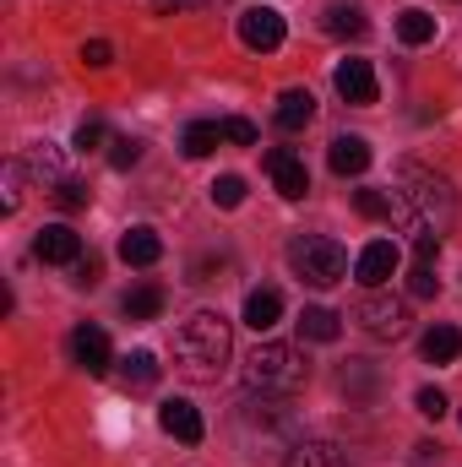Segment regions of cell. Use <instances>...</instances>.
Here are the masks:
<instances>
[{
  "mask_svg": "<svg viewBox=\"0 0 462 467\" xmlns=\"http://www.w3.org/2000/svg\"><path fill=\"white\" fill-rule=\"evenodd\" d=\"M267 174H272V185H278L283 202H299V196L310 191V169H305V158L289 152V147H272V152H267Z\"/></svg>",
  "mask_w": 462,
  "mask_h": 467,
  "instance_id": "obj_7",
  "label": "cell"
},
{
  "mask_svg": "<svg viewBox=\"0 0 462 467\" xmlns=\"http://www.w3.org/2000/svg\"><path fill=\"white\" fill-rule=\"evenodd\" d=\"M353 207H359L364 218H392V213H397V196H392V191H359Z\"/></svg>",
  "mask_w": 462,
  "mask_h": 467,
  "instance_id": "obj_26",
  "label": "cell"
},
{
  "mask_svg": "<svg viewBox=\"0 0 462 467\" xmlns=\"http://www.w3.org/2000/svg\"><path fill=\"white\" fill-rule=\"evenodd\" d=\"M60 163H66V158H60V147H55V141H38V147H33V158H27V169H33L38 180H55V185H60Z\"/></svg>",
  "mask_w": 462,
  "mask_h": 467,
  "instance_id": "obj_25",
  "label": "cell"
},
{
  "mask_svg": "<svg viewBox=\"0 0 462 467\" xmlns=\"http://www.w3.org/2000/svg\"><path fill=\"white\" fill-rule=\"evenodd\" d=\"M218 136H224V141H234V147H256V125H250V119H239V115L218 119Z\"/></svg>",
  "mask_w": 462,
  "mask_h": 467,
  "instance_id": "obj_29",
  "label": "cell"
},
{
  "mask_svg": "<svg viewBox=\"0 0 462 467\" xmlns=\"http://www.w3.org/2000/svg\"><path fill=\"white\" fill-rule=\"evenodd\" d=\"M338 332H343V321H338L327 305H305V310H299V337H310V343H338Z\"/></svg>",
  "mask_w": 462,
  "mask_h": 467,
  "instance_id": "obj_18",
  "label": "cell"
},
{
  "mask_svg": "<svg viewBox=\"0 0 462 467\" xmlns=\"http://www.w3.org/2000/svg\"><path fill=\"white\" fill-rule=\"evenodd\" d=\"M55 202H60L66 213H82V207L93 202V191H88L82 180H60V185H55Z\"/></svg>",
  "mask_w": 462,
  "mask_h": 467,
  "instance_id": "obj_27",
  "label": "cell"
},
{
  "mask_svg": "<svg viewBox=\"0 0 462 467\" xmlns=\"http://www.w3.org/2000/svg\"><path fill=\"white\" fill-rule=\"evenodd\" d=\"M272 115H278L283 130H305V125L316 119V99H310V88H289V93L278 99V109H272Z\"/></svg>",
  "mask_w": 462,
  "mask_h": 467,
  "instance_id": "obj_17",
  "label": "cell"
},
{
  "mask_svg": "<svg viewBox=\"0 0 462 467\" xmlns=\"http://www.w3.org/2000/svg\"><path fill=\"white\" fill-rule=\"evenodd\" d=\"M158 424H163V435H174V441H185V446H202V435H207L202 413H196L185 397H169V402L158 408Z\"/></svg>",
  "mask_w": 462,
  "mask_h": 467,
  "instance_id": "obj_11",
  "label": "cell"
},
{
  "mask_svg": "<svg viewBox=\"0 0 462 467\" xmlns=\"http://www.w3.org/2000/svg\"><path fill=\"white\" fill-rule=\"evenodd\" d=\"M397 261H403V255H397L392 239H370V244L359 250V261H353V277H359L364 288H381V283L397 272Z\"/></svg>",
  "mask_w": 462,
  "mask_h": 467,
  "instance_id": "obj_9",
  "label": "cell"
},
{
  "mask_svg": "<svg viewBox=\"0 0 462 467\" xmlns=\"http://www.w3.org/2000/svg\"><path fill=\"white\" fill-rule=\"evenodd\" d=\"M397 218L414 234H446L457 218V196L441 174H430L425 163H397Z\"/></svg>",
  "mask_w": 462,
  "mask_h": 467,
  "instance_id": "obj_1",
  "label": "cell"
},
{
  "mask_svg": "<svg viewBox=\"0 0 462 467\" xmlns=\"http://www.w3.org/2000/svg\"><path fill=\"white\" fill-rule=\"evenodd\" d=\"M332 88H338V99L343 104H375V71H370V60H338V71H332Z\"/></svg>",
  "mask_w": 462,
  "mask_h": 467,
  "instance_id": "obj_8",
  "label": "cell"
},
{
  "mask_svg": "<svg viewBox=\"0 0 462 467\" xmlns=\"http://www.w3.org/2000/svg\"><path fill=\"white\" fill-rule=\"evenodd\" d=\"M22 174H27V169L11 158V163H5V202H0L5 213H16V207H22Z\"/></svg>",
  "mask_w": 462,
  "mask_h": 467,
  "instance_id": "obj_34",
  "label": "cell"
},
{
  "mask_svg": "<svg viewBox=\"0 0 462 467\" xmlns=\"http://www.w3.org/2000/svg\"><path fill=\"white\" fill-rule=\"evenodd\" d=\"M283 467H348L343 446H332V441H316V435H299L294 446H289V457Z\"/></svg>",
  "mask_w": 462,
  "mask_h": 467,
  "instance_id": "obj_13",
  "label": "cell"
},
{
  "mask_svg": "<svg viewBox=\"0 0 462 467\" xmlns=\"http://www.w3.org/2000/svg\"><path fill=\"white\" fill-rule=\"evenodd\" d=\"M152 5H180V0H152Z\"/></svg>",
  "mask_w": 462,
  "mask_h": 467,
  "instance_id": "obj_37",
  "label": "cell"
},
{
  "mask_svg": "<svg viewBox=\"0 0 462 467\" xmlns=\"http://www.w3.org/2000/svg\"><path fill=\"white\" fill-rule=\"evenodd\" d=\"M120 380H125L131 391H147V386H158V358H152L147 348L125 353V358H120Z\"/></svg>",
  "mask_w": 462,
  "mask_h": 467,
  "instance_id": "obj_20",
  "label": "cell"
},
{
  "mask_svg": "<svg viewBox=\"0 0 462 467\" xmlns=\"http://www.w3.org/2000/svg\"><path fill=\"white\" fill-rule=\"evenodd\" d=\"M289 266H294V277L310 283V288H338L348 277V250L338 239H327V234H299V239L289 244Z\"/></svg>",
  "mask_w": 462,
  "mask_h": 467,
  "instance_id": "obj_4",
  "label": "cell"
},
{
  "mask_svg": "<svg viewBox=\"0 0 462 467\" xmlns=\"http://www.w3.org/2000/svg\"><path fill=\"white\" fill-rule=\"evenodd\" d=\"M163 316V288L158 283H142L125 294V321H158Z\"/></svg>",
  "mask_w": 462,
  "mask_h": 467,
  "instance_id": "obj_22",
  "label": "cell"
},
{
  "mask_svg": "<svg viewBox=\"0 0 462 467\" xmlns=\"http://www.w3.org/2000/svg\"><path fill=\"white\" fill-rule=\"evenodd\" d=\"M283 321V294L278 288H250L245 294V327L250 332H272Z\"/></svg>",
  "mask_w": 462,
  "mask_h": 467,
  "instance_id": "obj_14",
  "label": "cell"
},
{
  "mask_svg": "<svg viewBox=\"0 0 462 467\" xmlns=\"http://www.w3.org/2000/svg\"><path fill=\"white\" fill-rule=\"evenodd\" d=\"M229 353H234V332L218 310H196V316L174 332L180 375H191V380H218L224 364H229Z\"/></svg>",
  "mask_w": 462,
  "mask_h": 467,
  "instance_id": "obj_2",
  "label": "cell"
},
{
  "mask_svg": "<svg viewBox=\"0 0 462 467\" xmlns=\"http://www.w3.org/2000/svg\"><path fill=\"white\" fill-rule=\"evenodd\" d=\"M327 163H332V174H364L370 169V141L364 136H338L332 147H327Z\"/></svg>",
  "mask_w": 462,
  "mask_h": 467,
  "instance_id": "obj_15",
  "label": "cell"
},
{
  "mask_svg": "<svg viewBox=\"0 0 462 467\" xmlns=\"http://www.w3.org/2000/svg\"><path fill=\"white\" fill-rule=\"evenodd\" d=\"M408 294H414V299H436V294H441L436 266H419V261H414V272H408Z\"/></svg>",
  "mask_w": 462,
  "mask_h": 467,
  "instance_id": "obj_30",
  "label": "cell"
},
{
  "mask_svg": "<svg viewBox=\"0 0 462 467\" xmlns=\"http://www.w3.org/2000/svg\"><path fill=\"white\" fill-rule=\"evenodd\" d=\"M104 136H110V130H104V119H82V125H77V152H99V147H104Z\"/></svg>",
  "mask_w": 462,
  "mask_h": 467,
  "instance_id": "obj_33",
  "label": "cell"
},
{
  "mask_svg": "<svg viewBox=\"0 0 462 467\" xmlns=\"http://www.w3.org/2000/svg\"><path fill=\"white\" fill-rule=\"evenodd\" d=\"M305 380H310V358L289 343H261L245 358V386L256 397H294Z\"/></svg>",
  "mask_w": 462,
  "mask_h": 467,
  "instance_id": "obj_3",
  "label": "cell"
},
{
  "mask_svg": "<svg viewBox=\"0 0 462 467\" xmlns=\"http://www.w3.org/2000/svg\"><path fill=\"white\" fill-rule=\"evenodd\" d=\"M239 44L256 49V55H272V49L283 44V16H278L272 5H250V11L239 16Z\"/></svg>",
  "mask_w": 462,
  "mask_h": 467,
  "instance_id": "obj_6",
  "label": "cell"
},
{
  "mask_svg": "<svg viewBox=\"0 0 462 467\" xmlns=\"http://www.w3.org/2000/svg\"><path fill=\"white\" fill-rule=\"evenodd\" d=\"M397 38H403L408 49H419V44H436V16H430V11H419V5H408V11L397 16Z\"/></svg>",
  "mask_w": 462,
  "mask_h": 467,
  "instance_id": "obj_21",
  "label": "cell"
},
{
  "mask_svg": "<svg viewBox=\"0 0 462 467\" xmlns=\"http://www.w3.org/2000/svg\"><path fill=\"white\" fill-rule=\"evenodd\" d=\"M71 358H77L88 375H110L115 348H110V337H104L99 327H77V332H71Z\"/></svg>",
  "mask_w": 462,
  "mask_h": 467,
  "instance_id": "obj_12",
  "label": "cell"
},
{
  "mask_svg": "<svg viewBox=\"0 0 462 467\" xmlns=\"http://www.w3.org/2000/svg\"><path fill=\"white\" fill-rule=\"evenodd\" d=\"M327 33H338V38H364V33H370V16H364L359 5H332V11H327Z\"/></svg>",
  "mask_w": 462,
  "mask_h": 467,
  "instance_id": "obj_24",
  "label": "cell"
},
{
  "mask_svg": "<svg viewBox=\"0 0 462 467\" xmlns=\"http://www.w3.org/2000/svg\"><path fill=\"white\" fill-rule=\"evenodd\" d=\"M414 402H419V413H425V419H446V391H436V386H425V391H419Z\"/></svg>",
  "mask_w": 462,
  "mask_h": 467,
  "instance_id": "obj_35",
  "label": "cell"
},
{
  "mask_svg": "<svg viewBox=\"0 0 462 467\" xmlns=\"http://www.w3.org/2000/svg\"><path fill=\"white\" fill-rule=\"evenodd\" d=\"M245 202V180L239 174H218L213 180V207H239Z\"/></svg>",
  "mask_w": 462,
  "mask_h": 467,
  "instance_id": "obj_28",
  "label": "cell"
},
{
  "mask_svg": "<svg viewBox=\"0 0 462 467\" xmlns=\"http://www.w3.org/2000/svg\"><path fill=\"white\" fill-rule=\"evenodd\" d=\"M136 163H142V141L115 136V141H110V169H136Z\"/></svg>",
  "mask_w": 462,
  "mask_h": 467,
  "instance_id": "obj_31",
  "label": "cell"
},
{
  "mask_svg": "<svg viewBox=\"0 0 462 467\" xmlns=\"http://www.w3.org/2000/svg\"><path fill=\"white\" fill-rule=\"evenodd\" d=\"M353 327H359V332H370V337H386V343H392V337H403V332L414 327V316H408V305H403V299H392V294H375V288H370V294L353 305Z\"/></svg>",
  "mask_w": 462,
  "mask_h": 467,
  "instance_id": "obj_5",
  "label": "cell"
},
{
  "mask_svg": "<svg viewBox=\"0 0 462 467\" xmlns=\"http://www.w3.org/2000/svg\"><path fill=\"white\" fill-rule=\"evenodd\" d=\"M419 353H425L430 364H457L462 358V332L457 327H430L425 343H419Z\"/></svg>",
  "mask_w": 462,
  "mask_h": 467,
  "instance_id": "obj_19",
  "label": "cell"
},
{
  "mask_svg": "<svg viewBox=\"0 0 462 467\" xmlns=\"http://www.w3.org/2000/svg\"><path fill=\"white\" fill-rule=\"evenodd\" d=\"M33 255L49 261V266H77L82 261V234L66 229V223H49V229L33 239Z\"/></svg>",
  "mask_w": 462,
  "mask_h": 467,
  "instance_id": "obj_10",
  "label": "cell"
},
{
  "mask_svg": "<svg viewBox=\"0 0 462 467\" xmlns=\"http://www.w3.org/2000/svg\"><path fill=\"white\" fill-rule=\"evenodd\" d=\"M158 255H163V239L152 229H125L120 234V261H125V266H152Z\"/></svg>",
  "mask_w": 462,
  "mask_h": 467,
  "instance_id": "obj_16",
  "label": "cell"
},
{
  "mask_svg": "<svg viewBox=\"0 0 462 467\" xmlns=\"http://www.w3.org/2000/svg\"><path fill=\"white\" fill-rule=\"evenodd\" d=\"M218 141H224V136H218V119H196V125H185V136H180L185 158H213Z\"/></svg>",
  "mask_w": 462,
  "mask_h": 467,
  "instance_id": "obj_23",
  "label": "cell"
},
{
  "mask_svg": "<svg viewBox=\"0 0 462 467\" xmlns=\"http://www.w3.org/2000/svg\"><path fill=\"white\" fill-rule=\"evenodd\" d=\"M99 283V261L88 255V261H77V288H93Z\"/></svg>",
  "mask_w": 462,
  "mask_h": 467,
  "instance_id": "obj_36",
  "label": "cell"
},
{
  "mask_svg": "<svg viewBox=\"0 0 462 467\" xmlns=\"http://www.w3.org/2000/svg\"><path fill=\"white\" fill-rule=\"evenodd\" d=\"M110 60H115V44H110V38H88V44H82V66H93V71H104Z\"/></svg>",
  "mask_w": 462,
  "mask_h": 467,
  "instance_id": "obj_32",
  "label": "cell"
}]
</instances>
